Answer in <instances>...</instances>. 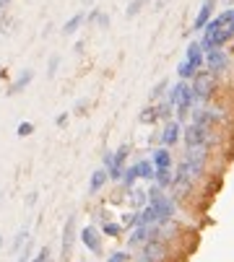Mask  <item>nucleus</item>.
<instances>
[{"label":"nucleus","mask_w":234,"mask_h":262,"mask_svg":"<svg viewBox=\"0 0 234 262\" xmlns=\"http://www.w3.org/2000/svg\"><path fill=\"white\" fill-rule=\"evenodd\" d=\"M192 99H195V106H203L206 101H211L213 91H216V76H211L208 70H198L192 76Z\"/></svg>","instance_id":"nucleus-1"},{"label":"nucleus","mask_w":234,"mask_h":262,"mask_svg":"<svg viewBox=\"0 0 234 262\" xmlns=\"http://www.w3.org/2000/svg\"><path fill=\"white\" fill-rule=\"evenodd\" d=\"M182 140L187 148H201V145H208L211 143V127H203V125H187L182 127Z\"/></svg>","instance_id":"nucleus-2"},{"label":"nucleus","mask_w":234,"mask_h":262,"mask_svg":"<svg viewBox=\"0 0 234 262\" xmlns=\"http://www.w3.org/2000/svg\"><path fill=\"white\" fill-rule=\"evenodd\" d=\"M203 65H206V70L211 73V76H221V73H226V68H229V55L224 50H208L203 55Z\"/></svg>","instance_id":"nucleus-3"},{"label":"nucleus","mask_w":234,"mask_h":262,"mask_svg":"<svg viewBox=\"0 0 234 262\" xmlns=\"http://www.w3.org/2000/svg\"><path fill=\"white\" fill-rule=\"evenodd\" d=\"M164 259H167V244L153 239V242H146L141 247V254L135 262H164Z\"/></svg>","instance_id":"nucleus-4"},{"label":"nucleus","mask_w":234,"mask_h":262,"mask_svg":"<svg viewBox=\"0 0 234 262\" xmlns=\"http://www.w3.org/2000/svg\"><path fill=\"white\" fill-rule=\"evenodd\" d=\"M128 154H130V148H128V145H120V148L114 151V156H112V166L107 169V177H109V179L120 182V177H123V171H125Z\"/></svg>","instance_id":"nucleus-5"},{"label":"nucleus","mask_w":234,"mask_h":262,"mask_svg":"<svg viewBox=\"0 0 234 262\" xmlns=\"http://www.w3.org/2000/svg\"><path fill=\"white\" fill-rule=\"evenodd\" d=\"M159 239V229L156 226H135L133 234L128 236V247H143L146 242Z\"/></svg>","instance_id":"nucleus-6"},{"label":"nucleus","mask_w":234,"mask_h":262,"mask_svg":"<svg viewBox=\"0 0 234 262\" xmlns=\"http://www.w3.org/2000/svg\"><path fill=\"white\" fill-rule=\"evenodd\" d=\"M73 242H75V215H68L65 221V229H63V247H60V259L68 262L70 259V252H73Z\"/></svg>","instance_id":"nucleus-7"},{"label":"nucleus","mask_w":234,"mask_h":262,"mask_svg":"<svg viewBox=\"0 0 234 262\" xmlns=\"http://www.w3.org/2000/svg\"><path fill=\"white\" fill-rule=\"evenodd\" d=\"M213 11H216V0H203V6L198 8V13H195V18H192L190 31H203V26L213 18Z\"/></svg>","instance_id":"nucleus-8"},{"label":"nucleus","mask_w":234,"mask_h":262,"mask_svg":"<svg viewBox=\"0 0 234 262\" xmlns=\"http://www.w3.org/2000/svg\"><path fill=\"white\" fill-rule=\"evenodd\" d=\"M180 140H182V125L177 120H169L164 125V130H162V145L164 148H174Z\"/></svg>","instance_id":"nucleus-9"},{"label":"nucleus","mask_w":234,"mask_h":262,"mask_svg":"<svg viewBox=\"0 0 234 262\" xmlns=\"http://www.w3.org/2000/svg\"><path fill=\"white\" fill-rule=\"evenodd\" d=\"M81 242H84V247H86L91 254H99V252H102V236H99V231H96L94 226H86V229L81 231Z\"/></svg>","instance_id":"nucleus-10"},{"label":"nucleus","mask_w":234,"mask_h":262,"mask_svg":"<svg viewBox=\"0 0 234 262\" xmlns=\"http://www.w3.org/2000/svg\"><path fill=\"white\" fill-rule=\"evenodd\" d=\"M151 164L153 169H172V154H169V148H156V151L151 154Z\"/></svg>","instance_id":"nucleus-11"},{"label":"nucleus","mask_w":234,"mask_h":262,"mask_svg":"<svg viewBox=\"0 0 234 262\" xmlns=\"http://www.w3.org/2000/svg\"><path fill=\"white\" fill-rule=\"evenodd\" d=\"M31 81H34V70H24L21 76H18V78H16L11 86H8V96H16V94H21V91H24V89H26Z\"/></svg>","instance_id":"nucleus-12"},{"label":"nucleus","mask_w":234,"mask_h":262,"mask_svg":"<svg viewBox=\"0 0 234 262\" xmlns=\"http://www.w3.org/2000/svg\"><path fill=\"white\" fill-rule=\"evenodd\" d=\"M187 83L190 81H177V83H172L169 86V91H167V104H172V106H177L180 104V99H182V94H185V89H187Z\"/></svg>","instance_id":"nucleus-13"},{"label":"nucleus","mask_w":234,"mask_h":262,"mask_svg":"<svg viewBox=\"0 0 234 262\" xmlns=\"http://www.w3.org/2000/svg\"><path fill=\"white\" fill-rule=\"evenodd\" d=\"M107 169H96V171H91V179H89V192L91 195H96L99 190H102V187L107 184Z\"/></svg>","instance_id":"nucleus-14"},{"label":"nucleus","mask_w":234,"mask_h":262,"mask_svg":"<svg viewBox=\"0 0 234 262\" xmlns=\"http://www.w3.org/2000/svg\"><path fill=\"white\" fill-rule=\"evenodd\" d=\"M133 169H135V177H138V179H151V182H153V174H156V169H153L151 159H143V161L133 164Z\"/></svg>","instance_id":"nucleus-15"},{"label":"nucleus","mask_w":234,"mask_h":262,"mask_svg":"<svg viewBox=\"0 0 234 262\" xmlns=\"http://www.w3.org/2000/svg\"><path fill=\"white\" fill-rule=\"evenodd\" d=\"M172 182H174V171H172V169H156L153 184L159 187V190H164V187H172Z\"/></svg>","instance_id":"nucleus-16"},{"label":"nucleus","mask_w":234,"mask_h":262,"mask_svg":"<svg viewBox=\"0 0 234 262\" xmlns=\"http://www.w3.org/2000/svg\"><path fill=\"white\" fill-rule=\"evenodd\" d=\"M185 60L192 62V65H198V68H203V50L198 47V42H190V47L185 50Z\"/></svg>","instance_id":"nucleus-17"},{"label":"nucleus","mask_w":234,"mask_h":262,"mask_svg":"<svg viewBox=\"0 0 234 262\" xmlns=\"http://www.w3.org/2000/svg\"><path fill=\"white\" fill-rule=\"evenodd\" d=\"M198 70H201L198 65H192V62L182 60V62L177 65V76H180V81H192V76H195Z\"/></svg>","instance_id":"nucleus-18"},{"label":"nucleus","mask_w":234,"mask_h":262,"mask_svg":"<svg viewBox=\"0 0 234 262\" xmlns=\"http://www.w3.org/2000/svg\"><path fill=\"white\" fill-rule=\"evenodd\" d=\"M81 24H84V13H75V16H70V18L65 21V26H63V34H65V36L75 34L78 29H81Z\"/></svg>","instance_id":"nucleus-19"},{"label":"nucleus","mask_w":234,"mask_h":262,"mask_svg":"<svg viewBox=\"0 0 234 262\" xmlns=\"http://www.w3.org/2000/svg\"><path fill=\"white\" fill-rule=\"evenodd\" d=\"M172 115H174V106H172V104H167V101L156 104V120L169 122V120H172Z\"/></svg>","instance_id":"nucleus-20"},{"label":"nucleus","mask_w":234,"mask_h":262,"mask_svg":"<svg viewBox=\"0 0 234 262\" xmlns=\"http://www.w3.org/2000/svg\"><path fill=\"white\" fill-rule=\"evenodd\" d=\"M146 3H148V0H130V6L125 8V16H128V18H135V16L146 8Z\"/></svg>","instance_id":"nucleus-21"},{"label":"nucleus","mask_w":234,"mask_h":262,"mask_svg":"<svg viewBox=\"0 0 234 262\" xmlns=\"http://www.w3.org/2000/svg\"><path fill=\"white\" fill-rule=\"evenodd\" d=\"M143 125H153V122H159V120H156V106L151 104V106H146L143 112H141V117H138Z\"/></svg>","instance_id":"nucleus-22"},{"label":"nucleus","mask_w":234,"mask_h":262,"mask_svg":"<svg viewBox=\"0 0 234 262\" xmlns=\"http://www.w3.org/2000/svg\"><path fill=\"white\" fill-rule=\"evenodd\" d=\"M102 234H104V236H120V234H123V226H120V223H112V221H104Z\"/></svg>","instance_id":"nucleus-23"},{"label":"nucleus","mask_w":234,"mask_h":262,"mask_svg":"<svg viewBox=\"0 0 234 262\" xmlns=\"http://www.w3.org/2000/svg\"><path fill=\"white\" fill-rule=\"evenodd\" d=\"M167 89H169V81H167V78H162L159 83H156V86L151 89V94H148V96H151V101H156V99H162V94H164Z\"/></svg>","instance_id":"nucleus-24"},{"label":"nucleus","mask_w":234,"mask_h":262,"mask_svg":"<svg viewBox=\"0 0 234 262\" xmlns=\"http://www.w3.org/2000/svg\"><path fill=\"white\" fill-rule=\"evenodd\" d=\"M120 226H123V229H135V226H138V213H125Z\"/></svg>","instance_id":"nucleus-25"},{"label":"nucleus","mask_w":234,"mask_h":262,"mask_svg":"<svg viewBox=\"0 0 234 262\" xmlns=\"http://www.w3.org/2000/svg\"><path fill=\"white\" fill-rule=\"evenodd\" d=\"M31 133H34V122H18V127H16L18 138H29Z\"/></svg>","instance_id":"nucleus-26"},{"label":"nucleus","mask_w":234,"mask_h":262,"mask_svg":"<svg viewBox=\"0 0 234 262\" xmlns=\"http://www.w3.org/2000/svg\"><path fill=\"white\" fill-rule=\"evenodd\" d=\"M57 68H60V55H52V57H50V62H47V76H50V78L57 73Z\"/></svg>","instance_id":"nucleus-27"},{"label":"nucleus","mask_w":234,"mask_h":262,"mask_svg":"<svg viewBox=\"0 0 234 262\" xmlns=\"http://www.w3.org/2000/svg\"><path fill=\"white\" fill-rule=\"evenodd\" d=\"M130 198H133V203H135V205H146V203H148V198H146V192H143V190H133V192H130Z\"/></svg>","instance_id":"nucleus-28"},{"label":"nucleus","mask_w":234,"mask_h":262,"mask_svg":"<svg viewBox=\"0 0 234 262\" xmlns=\"http://www.w3.org/2000/svg\"><path fill=\"white\" fill-rule=\"evenodd\" d=\"M26 239H29V231H26V229H24V231H18V234H16V239H13V252H18V249H21V244H24Z\"/></svg>","instance_id":"nucleus-29"},{"label":"nucleus","mask_w":234,"mask_h":262,"mask_svg":"<svg viewBox=\"0 0 234 262\" xmlns=\"http://www.w3.org/2000/svg\"><path fill=\"white\" fill-rule=\"evenodd\" d=\"M128 259H130V254H128V252H114L107 262H128Z\"/></svg>","instance_id":"nucleus-30"},{"label":"nucleus","mask_w":234,"mask_h":262,"mask_svg":"<svg viewBox=\"0 0 234 262\" xmlns=\"http://www.w3.org/2000/svg\"><path fill=\"white\" fill-rule=\"evenodd\" d=\"M47 259H50V249L45 247V249H39V254H36L31 262H47Z\"/></svg>","instance_id":"nucleus-31"},{"label":"nucleus","mask_w":234,"mask_h":262,"mask_svg":"<svg viewBox=\"0 0 234 262\" xmlns=\"http://www.w3.org/2000/svg\"><path fill=\"white\" fill-rule=\"evenodd\" d=\"M99 13H102L99 8H91L89 16H84V21H86V24H96V16H99Z\"/></svg>","instance_id":"nucleus-32"},{"label":"nucleus","mask_w":234,"mask_h":262,"mask_svg":"<svg viewBox=\"0 0 234 262\" xmlns=\"http://www.w3.org/2000/svg\"><path fill=\"white\" fill-rule=\"evenodd\" d=\"M68 117H70L68 112H63V115H57V117H55V125H57V127H65V125H68Z\"/></svg>","instance_id":"nucleus-33"},{"label":"nucleus","mask_w":234,"mask_h":262,"mask_svg":"<svg viewBox=\"0 0 234 262\" xmlns=\"http://www.w3.org/2000/svg\"><path fill=\"white\" fill-rule=\"evenodd\" d=\"M96 26L107 29V26H109V16H107V13H99V16H96Z\"/></svg>","instance_id":"nucleus-34"},{"label":"nucleus","mask_w":234,"mask_h":262,"mask_svg":"<svg viewBox=\"0 0 234 262\" xmlns=\"http://www.w3.org/2000/svg\"><path fill=\"white\" fill-rule=\"evenodd\" d=\"M112 156H114L112 151H107V154L102 156V164H104V169H109V166H112Z\"/></svg>","instance_id":"nucleus-35"},{"label":"nucleus","mask_w":234,"mask_h":262,"mask_svg":"<svg viewBox=\"0 0 234 262\" xmlns=\"http://www.w3.org/2000/svg\"><path fill=\"white\" fill-rule=\"evenodd\" d=\"M86 106H89V101H86V99H81V101L75 104V112H78V115H86V112H84Z\"/></svg>","instance_id":"nucleus-36"},{"label":"nucleus","mask_w":234,"mask_h":262,"mask_svg":"<svg viewBox=\"0 0 234 262\" xmlns=\"http://www.w3.org/2000/svg\"><path fill=\"white\" fill-rule=\"evenodd\" d=\"M8 6H11V0H0V16H6Z\"/></svg>","instance_id":"nucleus-37"},{"label":"nucleus","mask_w":234,"mask_h":262,"mask_svg":"<svg viewBox=\"0 0 234 262\" xmlns=\"http://www.w3.org/2000/svg\"><path fill=\"white\" fill-rule=\"evenodd\" d=\"M226 29L234 34V8H231V16H229V24H226Z\"/></svg>","instance_id":"nucleus-38"},{"label":"nucleus","mask_w":234,"mask_h":262,"mask_svg":"<svg viewBox=\"0 0 234 262\" xmlns=\"http://www.w3.org/2000/svg\"><path fill=\"white\" fill-rule=\"evenodd\" d=\"M164 3H167V0H156L153 6H156V8H164Z\"/></svg>","instance_id":"nucleus-39"},{"label":"nucleus","mask_w":234,"mask_h":262,"mask_svg":"<svg viewBox=\"0 0 234 262\" xmlns=\"http://www.w3.org/2000/svg\"><path fill=\"white\" fill-rule=\"evenodd\" d=\"M84 3H94V0H84Z\"/></svg>","instance_id":"nucleus-40"},{"label":"nucleus","mask_w":234,"mask_h":262,"mask_svg":"<svg viewBox=\"0 0 234 262\" xmlns=\"http://www.w3.org/2000/svg\"><path fill=\"white\" fill-rule=\"evenodd\" d=\"M0 247H3V239H0Z\"/></svg>","instance_id":"nucleus-41"},{"label":"nucleus","mask_w":234,"mask_h":262,"mask_svg":"<svg viewBox=\"0 0 234 262\" xmlns=\"http://www.w3.org/2000/svg\"><path fill=\"white\" fill-rule=\"evenodd\" d=\"M47 262H52V259H47Z\"/></svg>","instance_id":"nucleus-42"},{"label":"nucleus","mask_w":234,"mask_h":262,"mask_svg":"<svg viewBox=\"0 0 234 262\" xmlns=\"http://www.w3.org/2000/svg\"><path fill=\"white\" fill-rule=\"evenodd\" d=\"M24 259H26V257H24ZM24 259H21V262H24Z\"/></svg>","instance_id":"nucleus-43"},{"label":"nucleus","mask_w":234,"mask_h":262,"mask_svg":"<svg viewBox=\"0 0 234 262\" xmlns=\"http://www.w3.org/2000/svg\"><path fill=\"white\" fill-rule=\"evenodd\" d=\"M231 50H234V47H231Z\"/></svg>","instance_id":"nucleus-44"}]
</instances>
